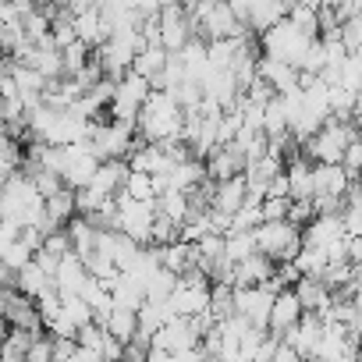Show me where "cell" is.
Returning a JSON list of instances; mask_svg holds the SVG:
<instances>
[{
    "label": "cell",
    "instance_id": "obj_1",
    "mask_svg": "<svg viewBox=\"0 0 362 362\" xmlns=\"http://www.w3.org/2000/svg\"><path fill=\"white\" fill-rule=\"evenodd\" d=\"M135 128L142 142H174L181 139V128H185V110H181V103L170 93L153 89L139 110Z\"/></svg>",
    "mask_w": 362,
    "mask_h": 362
},
{
    "label": "cell",
    "instance_id": "obj_2",
    "mask_svg": "<svg viewBox=\"0 0 362 362\" xmlns=\"http://www.w3.org/2000/svg\"><path fill=\"white\" fill-rule=\"evenodd\" d=\"M86 142L93 146V153H96L100 160H128V153H132L142 139H139L135 121H117V117H110V121H93Z\"/></svg>",
    "mask_w": 362,
    "mask_h": 362
},
{
    "label": "cell",
    "instance_id": "obj_3",
    "mask_svg": "<svg viewBox=\"0 0 362 362\" xmlns=\"http://www.w3.org/2000/svg\"><path fill=\"white\" fill-rule=\"evenodd\" d=\"M256 238V252L270 256L274 263H291L302 249V228L291 221H263L259 228H252Z\"/></svg>",
    "mask_w": 362,
    "mask_h": 362
},
{
    "label": "cell",
    "instance_id": "obj_4",
    "mask_svg": "<svg viewBox=\"0 0 362 362\" xmlns=\"http://www.w3.org/2000/svg\"><path fill=\"white\" fill-rule=\"evenodd\" d=\"M210 288H214V281H210L203 270L177 274V284H174V291H170V298H167L170 313H174V316H185V320L210 313Z\"/></svg>",
    "mask_w": 362,
    "mask_h": 362
},
{
    "label": "cell",
    "instance_id": "obj_5",
    "mask_svg": "<svg viewBox=\"0 0 362 362\" xmlns=\"http://www.w3.org/2000/svg\"><path fill=\"white\" fill-rule=\"evenodd\" d=\"M309 43H313V36H305L302 29H295L288 18L277 22V25H270V29L259 36V50H263V57H270V61H284V64H291V68L302 64Z\"/></svg>",
    "mask_w": 362,
    "mask_h": 362
},
{
    "label": "cell",
    "instance_id": "obj_6",
    "mask_svg": "<svg viewBox=\"0 0 362 362\" xmlns=\"http://www.w3.org/2000/svg\"><path fill=\"white\" fill-rule=\"evenodd\" d=\"M153 224H156V203H135L128 196H114V231L128 235L139 245H153Z\"/></svg>",
    "mask_w": 362,
    "mask_h": 362
},
{
    "label": "cell",
    "instance_id": "obj_7",
    "mask_svg": "<svg viewBox=\"0 0 362 362\" xmlns=\"http://www.w3.org/2000/svg\"><path fill=\"white\" fill-rule=\"evenodd\" d=\"M355 142V124L351 121H323V128L302 146L305 149V156L313 160V163H341V156H344V149Z\"/></svg>",
    "mask_w": 362,
    "mask_h": 362
},
{
    "label": "cell",
    "instance_id": "obj_8",
    "mask_svg": "<svg viewBox=\"0 0 362 362\" xmlns=\"http://www.w3.org/2000/svg\"><path fill=\"white\" fill-rule=\"evenodd\" d=\"M149 93H153V86L142 75L124 71L117 78V89H114V100H110V114L117 121H139V110H142V103H146Z\"/></svg>",
    "mask_w": 362,
    "mask_h": 362
},
{
    "label": "cell",
    "instance_id": "obj_9",
    "mask_svg": "<svg viewBox=\"0 0 362 362\" xmlns=\"http://www.w3.org/2000/svg\"><path fill=\"white\" fill-rule=\"evenodd\" d=\"M156 22H160V47L167 54H181V47L196 40V22L185 11V4H167Z\"/></svg>",
    "mask_w": 362,
    "mask_h": 362
},
{
    "label": "cell",
    "instance_id": "obj_10",
    "mask_svg": "<svg viewBox=\"0 0 362 362\" xmlns=\"http://www.w3.org/2000/svg\"><path fill=\"white\" fill-rule=\"evenodd\" d=\"M274 295H277V288H274L270 281H267V284H252V288H235V316H242V320H249L252 327L267 330Z\"/></svg>",
    "mask_w": 362,
    "mask_h": 362
},
{
    "label": "cell",
    "instance_id": "obj_11",
    "mask_svg": "<svg viewBox=\"0 0 362 362\" xmlns=\"http://www.w3.org/2000/svg\"><path fill=\"white\" fill-rule=\"evenodd\" d=\"M203 344V334L196 330V323L192 320H185V316H174V320H167L153 337H149V348H160V351H192V348H199Z\"/></svg>",
    "mask_w": 362,
    "mask_h": 362
},
{
    "label": "cell",
    "instance_id": "obj_12",
    "mask_svg": "<svg viewBox=\"0 0 362 362\" xmlns=\"http://www.w3.org/2000/svg\"><path fill=\"white\" fill-rule=\"evenodd\" d=\"M245 153L238 149V146H217V149H210L206 156H203V167H206V177L210 181H228V177H238V174H245Z\"/></svg>",
    "mask_w": 362,
    "mask_h": 362
},
{
    "label": "cell",
    "instance_id": "obj_13",
    "mask_svg": "<svg viewBox=\"0 0 362 362\" xmlns=\"http://www.w3.org/2000/svg\"><path fill=\"white\" fill-rule=\"evenodd\" d=\"M281 341H288L305 362H313L316 358V348H320V341H323V316H316V313H305Z\"/></svg>",
    "mask_w": 362,
    "mask_h": 362
},
{
    "label": "cell",
    "instance_id": "obj_14",
    "mask_svg": "<svg viewBox=\"0 0 362 362\" xmlns=\"http://www.w3.org/2000/svg\"><path fill=\"white\" fill-rule=\"evenodd\" d=\"M302 316H305V309H302V302H298L295 288H284V291H277V295H274L267 330H270V334H277V337H284V334H288V330L302 320Z\"/></svg>",
    "mask_w": 362,
    "mask_h": 362
},
{
    "label": "cell",
    "instance_id": "obj_15",
    "mask_svg": "<svg viewBox=\"0 0 362 362\" xmlns=\"http://www.w3.org/2000/svg\"><path fill=\"white\" fill-rule=\"evenodd\" d=\"M249 199V185H245V174L238 177H228V181H214V196H210V210L214 214H224L235 221V214L245 206Z\"/></svg>",
    "mask_w": 362,
    "mask_h": 362
},
{
    "label": "cell",
    "instance_id": "obj_16",
    "mask_svg": "<svg viewBox=\"0 0 362 362\" xmlns=\"http://www.w3.org/2000/svg\"><path fill=\"white\" fill-rule=\"evenodd\" d=\"M156 256H160V267L170 270V274H189V270H199V256H196V245L185 242V238H174L167 245H156Z\"/></svg>",
    "mask_w": 362,
    "mask_h": 362
},
{
    "label": "cell",
    "instance_id": "obj_17",
    "mask_svg": "<svg viewBox=\"0 0 362 362\" xmlns=\"http://www.w3.org/2000/svg\"><path fill=\"white\" fill-rule=\"evenodd\" d=\"M170 163H174V160L167 156V149H163L160 142H139V146L128 153V167L139 170V174H149V177L167 174Z\"/></svg>",
    "mask_w": 362,
    "mask_h": 362
},
{
    "label": "cell",
    "instance_id": "obj_18",
    "mask_svg": "<svg viewBox=\"0 0 362 362\" xmlns=\"http://www.w3.org/2000/svg\"><path fill=\"white\" fill-rule=\"evenodd\" d=\"M281 163H284V160L274 156V153H263V156H256V160L245 163V185H249V196H259V199L267 196V185L284 170Z\"/></svg>",
    "mask_w": 362,
    "mask_h": 362
},
{
    "label": "cell",
    "instance_id": "obj_19",
    "mask_svg": "<svg viewBox=\"0 0 362 362\" xmlns=\"http://www.w3.org/2000/svg\"><path fill=\"white\" fill-rule=\"evenodd\" d=\"M274 259L270 256H263V252H252V256H245L242 263H235V270H231V284L235 288H252V284H267L270 277H274Z\"/></svg>",
    "mask_w": 362,
    "mask_h": 362
},
{
    "label": "cell",
    "instance_id": "obj_20",
    "mask_svg": "<svg viewBox=\"0 0 362 362\" xmlns=\"http://www.w3.org/2000/svg\"><path fill=\"white\" fill-rule=\"evenodd\" d=\"M259 78L277 93V96H284V93H295L298 89V82H302V71L298 68H291V64H284V61H270V57H259Z\"/></svg>",
    "mask_w": 362,
    "mask_h": 362
},
{
    "label": "cell",
    "instance_id": "obj_21",
    "mask_svg": "<svg viewBox=\"0 0 362 362\" xmlns=\"http://www.w3.org/2000/svg\"><path fill=\"white\" fill-rule=\"evenodd\" d=\"M295 295H298L302 309L305 313H316V316H323L327 305H330V298H334V291L327 288L323 277H298L295 281Z\"/></svg>",
    "mask_w": 362,
    "mask_h": 362
},
{
    "label": "cell",
    "instance_id": "obj_22",
    "mask_svg": "<svg viewBox=\"0 0 362 362\" xmlns=\"http://www.w3.org/2000/svg\"><path fill=\"white\" fill-rule=\"evenodd\" d=\"M128 174H132L128 160H100V167H96V174H93L89 185H93V189H100L103 196H117V192L124 189Z\"/></svg>",
    "mask_w": 362,
    "mask_h": 362
},
{
    "label": "cell",
    "instance_id": "obj_23",
    "mask_svg": "<svg viewBox=\"0 0 362 362\" xmlns=\"http://www.w3.org/2000/svg\"><path fill=\"white\" fill-rule=\"evenodd\" d=\"M86 277H89L86 263H82L75 252H68V256L57 263V270H54V288H57L61 295H78L82 284H86Z\"/></svg>",
    "mask_w": 362,
    "mask_h": 362
},
{
    "label": "cell",
    "instance_id": "obj_24",
    "mask_svg": "<svg viewBox=\"0 0 362 362\" xmlns=\"http://www.w3.org/2000/svg\"><path fill=\"white\" fill-rule=\"evenodd\" d=\"M284 18H288V8L281 4V0H256V4L249 8V15H245V25H249L252 36H263L270 25H277Z\"/></svg>",
    "mask_w": 362,
    "mask_h": 362
},
{
    "label": "cell",
    "instance_id": "obj_25",
    "mask_svg": "<svg viewBox=\"0 0 362 362\" xmlns=\"http://www.w3.org/2000/svg\"><path fill=\"white\" fill-rule=\"evenodd\" d=\"M96 323H103V330H107L114 341H121V344H132L135 334H139L135 313H132V309H121V305H114V309H110L103 320H96Z\"/></svg>",
    "mask_w": 362,
    "mask_h": 362
},
{
    "label": "cell",
    "instance_id": "obj_26",
    "mask_svg": "<svg viewBox=\"0 0 362 362\" xmlns=\"http://www.w3.org/2000/svg\"><path fill=\"white\" fill-rule=\"evenodd\" d=\"M68 238H71V252L86 263L93 252H96V238H100V228H93L86 217H71L68 221Z\"/></svg>",
    "mask_w": 362,
    "mask_h": 362
},
{
    "label": "cell",
    "instance_id": "obj_27",
    "mask_svg": "<svg viewBox=\"0 0 362 362\" xmlns=\"http://www.w3.org/2000/svg\"><path fill=\"white\" fill-rule=\"evenodd\" d=\"M167 61H170V54H167L163 47H142V50L135 54V61H132V71H135V75H142V78L153 86V82L163 75Z\"/></svg>",
    "mask_w": 362,
    "mask_h": 362
},
{
    "label": "cell",
    "instance_id": "obj_28",
    "mask_svg": "<svg viewBox=\"0 0 362 362\" xmlns=\"http://www.w3.org/2000/svg\"><path fill=\"white\" fill-rule=\"evenodd\" d=\"M50 288H54V277H50L36 259L15 274V291H22V295H29V298H40V295L50 291Z\"/></svg>",
    "mask_w": 362,
    "mask_h": 362
},
{
    "label": "cell",
    "instance_id": "obj_29",
    "mask_svg": "<svg viewBox=\"0 0 362 362\" xmlns=\"http://www.w3.org/2000/svg\"><path fill=\"white\" fill-rule=\"evenodd\" d=\"M71 25H75V40H82V43L93 47V50L107 40V25H103V18H100L96 8H93V11H78V15L71 18Z\"/></svg>",
    "mask_w": 362,
    "mask_h": 362
},
{
    "label": "cell",
    "instance_id": "obj_30",
    "mask_svg": "<svg viewBox=\"0 0 362 362\" xmlns=\"http://www.w3.org/2000/svg\"><path fill=\"white\" fill-rule=\"evenodd\" d=\"M288 189H291V199H313V160L305 156H295L288 163Z\"/></svg>",
    "mask_w": 362,
    "mask_h": 362
},
{
    "label": "cell",
    "instance_id": "obj_31",
    "mask_svg": "<svg viewBox=\"0 0 362 362\" xmlns=\"http://www.w3.org/2000/svg\"><path fill=\"white\" fill-rule=\"evenodd\" d=\"M71 217H78V206H75V189H61L57 196H50L47 199V221H50V228L57 231V228H68V221Z\"/></svg>",
    "mask_w": 362,
    "mask_h": 362
},
{
    "label": "cell",
    "instance_id": "obj_32",
    "mask_svg": "<svg viewBox=\"0 0 362 362\" xmlns=\"http://www.w3.org/2000/svg\"><path fill=\"white\" fill-rule=\"evenodd\" d=\"M156 217H167V221H174L181 228V224H185V217H189V192L163 189L156 196Z\"/></svg>",
    "mask_w": 362,
    "mask_h": 362
},
{
    "label": "cell",
    "instance_id": "obj_33",
    "mask_svg": "<svg viewBox=\"0 0 362 362\" xmlns=\"http://www.w3.org/2000/svg\"><path fill=\"white\" fill-rule=\"evenodd\" d=\"M337 86L348 93H362V50H348V57L337 64Z\"/></svg>",
    "mask_w": 362,
    "mask_h": 362
},
{
    "label": "cell",
    "instance_id": "obj_34",
    "mask_svg": "<svg viewBox=\"0 0 362 362\" xmlns=\"http://www.w3.org/2000/svg\"><path fill=\"white\" fill-rule=\"evenodd\" d=\"M256 252V238H252V231H228L224 235V259L235 267V263H242L245 256H252Z\"/></svg>",
    "mask_w": 362,
    "mask_h": 362
},
{
    "label": "cell",
    "instance_id": "obj_35",
    "mask_svg": "<svg viewBox=\"0 0 362 362\" xmlns=\"http://www.w3.org/2000/svg\"><path fill=\"white\" fill-rule=\"evenodd\" d=\"M291 263L298 267V274H302V277H323L330 259H327V252H323V249H316V245H302V249H298V256H295Z\"/></svg>",
    "mask_w": 362,
    "mask_h": 362
},
{
    "label": "cell",
    "instance_id": "obj_36",
    "mask_svg": "<svg viewBox=\"0 0 362 362\" xmlns=\"http://www.w3.org/2000/svg\"><path fill=\"white\" fill-rule=\"evenodd\" d=\"M121 196H128V199H135V203H156V181H153L149 174L132 170L128 181H124V189H121Z\"/></svg>",
    "mask_w": 362,
    "mask_h": 362
},
{
    "label": "cell",
    "instance_id": "obj_37",
    "mask_svg": "<svg viewBox=\"0 0 362 362\" xmlns=\"http://www.w3.org/2000/svg\"><path fill=\"white\" fill-rule=\"evenodd\" d=\"M174 284H177V274H170V270L156 267V270H153V277L146 281V302H167V298H170V291H174Z\"/></svg>",
    "mask_w": 362,
    "mask_h": 362
},
{
    "label": "cell",
    "instance_id": "obj_38",
    "mask_svg": "<svg viewBox=\"0 0 362 362\" xmlns=\"http://www.w3.org/2000/svg\"><path fill=\"white\" fill-rule=\"evenodd\" d=\"M288 22H291L295 29H302L305 36L320 40V15H316L313 4H295V8H288Z\"/></svg>",
    "mask_w": 362,
    "mask_h": 362
},
{
    "label": "cell",
    "instance_id": "obj_39",
    "mask_svg": "<svg viewBox=\"0 0 362 362\" xmlns=\"http://www.w3.org/2000/svg\"><path fill=\"white\" fill-rule=\"evenodd\" d=\"M61 313H64L75 327H86V323H93V320H96L93 305H89L82 295H61Z\"/></svg>",
    "mask_w": 362,
    "mask_h": 362
},
{
    "label": "cell",
    "instance_id": "obj_40",
    "mask_svg": "<svg viewBox=\"0 0 362 362\" xmlns=\"http://www.w3.org/2000/svg\"><path fill=\"white\" fill-rule=\"evenodd\" d=\"M355 93L341 89V86H330V117L334 121H355Z\"/></svg>",
    "mask_w": 362,
    "mask_h": 362
},
{
    "label": "cell",
    "instance_id": "obj_41",
    "mask_svg": "<svg viewBox=\"0 0 362 362\" xmlns=\"http://www.w3.org/2000/svg\"><path fill=\"white\" fill-rule=\"evenodd\" d=\"M61 57H64V75H78L93 61V47H86L82 40H75V43H68L61 50Z\"/></svg>",
    "mask_w": 362,
    "mask_h": 362
},
{
    "label": "cell",
    "instance_id": "obj_42",
    "mask_svg": "<svg viewBox=\"0 0 362 362\" xmlns=\"http://www.w3.org/2000/svg\"><path fill=\"white\" fill-rule=\"evenodd\" d=\"M323 68H327V50H323L320 40H313L309 50H305V57H302V64H298V71L302 75H320Z\"/></svg>",
    "mask_w": 362,
    "mask_h": 362
},
{
    "label": "cell",
    "instance_id": "obj_43",
    "mask_svg": "<svg viewBox=\"0 0 362 362\" xmlns=\"http://www.w3.org/2000/svg\"><path fill=\"white\" fill-rule=\"evenodd\" d=\"M43 252H50V256L64 259V256L71 252V238H68V228H57V231H50V235L43 238Z\"/></svg>",
    "mask_w": 362,
    "mask_h": 362
},
{
    "label": "cell",
    "instance_id": "obj_44",
    "mask_svg": "<svg viewBox=\"0 0 362 362\" xmlns=\"http://www.w3.org/2000/svg\"><path fill=\"white\" fill-rule=\"evenodd\" d=\"M25 362H54V337L33 334V344L25 351Z\"/></svg>",
    "mask_w": 362,
    "mask_h": 362
},
{
    "label": "cell",
    "instance_id": "obj_45",
    "mask_svg": "<svg viewBox=\"0 0 362 362\" xmlns=\"http://www.w3.org/2000/svg\"><path fill=\"white\" fill-rule=\"evenodd\" d=\"M341 167L351 174V177H362V139L355 135V142L344 149V156H341Z\"/></svg>",
    "mask_w": 362,
    "mask_h": 362
},
{
    "label": "cell",
    "instance_id": "obj_46",
    "mask_svg": "<svg viewBox=\"0 0 362 362\" xmlns=\"http://www.w3.org/2000/svg\"><path fill=\"white\" fill-rule=\"evenodd\" d=\"M341 40H344L348 50H362V15L341 22Z\"/></svg>",
    "mask_w": 362,
    "mask_h": 362
},
{
    "label": "cell",
    "instance_id": "obj_47",
    "mask_svg": "<svg viewBox=\"0 0 362 362\" xmlns=\"http://www.w3.org/2000/svg\"><path fill=\"white\" fill-rule=\"evenodd\" d=\"M313 217H316V210H313V199H291V206H288V221H291V224L305 228Z\"/></svg>",
    "mask_w": 362,
    "mask_h": 362
},
{
    "label": "cell",
    "instance_id": "obj_48",
    "mask_svg": "<svg viewBox=\"0 0 362 362\" xmlns=\"http://www.w3.org/2000/svg\"><path fill=\"white\" fill-rule=\"evenodd\" d=\"M288 206H291V199H270V196L259 203L263 221H288Z\"/></svg>",
    "mask_w": 362,
    "mask_h": 362
},
{
    "label": "cell",
    "instance_id": "obj_49",
    "mask_svg": "<svg viewBox=\"0 0 362 362\" xmlns=\"http://www.w3.org/2000/svg\"><path fill=\"white\" fill-rule=\"evenodd\" d=\"M270 362H305V358H302V355H298V351H295V348H291V344H288V341H281V344H277V351H274V358H270Z\"/></svg>",
    "mask_w": 362,
    "mask_h": 362
},
{
    "label": "cell",
    "instance_id": "obj_50",
    "mask_svg": "<svg viewBox=\"0 0 362 362\" xmlns=\"http://www.w3.org/2000/svg\"><path fill=\"white\" fill-rule=\"evenodd\" d=\"M15 139H11V132H8V121L4 117H0V149H8Z\"/></svg>",
    "mask_w": 362,
    "mask_h": 362
},
{
    "label": "cell",
    "instance_id": "obj_51",
    "mask_svg": "<svg viewBox=\"0 0 362 362\" xmlns=\"http://www.w3.org/2000/svg\"><path fill=\"white\" fill-rule=\"evenodd\" d=\"M15 4H22V8H43V4H50V0H15Z\"/></svg>",
    "mask_w": 362,
    "mask_h": 362
},
{
    "label": "cell",
    "instance_id": "obj_52",
    "mask_svg": "<svg viewBox=\"0 0 362 362\" xmlns=\"http://www.w3.org/2000/svg\"><path fill=\"white\" fill-rule=\"evenodd\" d=\"M316 8H330V11H337V8H341V0H316Z\"/></svg>",
    "mask_w": 362,
    "mask_h": 362
},
{
    "label": "cell",
    "instance_id": "obj_53",
    "mask_svg": "<svg viewBox=\"0 0 362 362\" xmlns=\"http://www.w3.org/2000/svg\"><path fill=\"white\" fill-rule=\"evenodd\" d=\"M355 302H358V309H362V288H358V291H355Z\"/></svg>",
    "mask_w": 362,
    "mask_h": 362
}]
</instances>
